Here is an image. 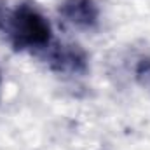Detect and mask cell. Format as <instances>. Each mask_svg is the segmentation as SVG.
Masks as SVG:
<instances>
[{"label":"cell","mask_w":150,"mask_h":150,"mask_svg":"<svg viewBox=\"0 0 150 150\" xmlns=\"http://www.w3.org/2000/svg\"><path fill=\"white\" fill-rule=\"evenodd\" d=\"M61 14L80 28H91L98 21V7L93 0H67L61 5Z\"/></svg>","instance_id":"cell-2"},{"label":"cell","mask_w":150,"mask_h":150,"mask_svg":"<svg viewBox=\"0 0 150 150\" xmlns=\"http://www.w3.org/2000/svg\"><path fill=\"white\" fill-rule=\"evenodd\" d=\"M51 63L61 72H79L86 67L84 54L75 47H58L51 52Z\"/></svg>","instance_id":"cell-3"},{"label":"cell","mask_w":150,"mask_h":150,"mask_svg":"<svg viewBox=\"0 0 150 150\" xmlns=\"http://www.w3.org/2000/svg\"><path fill=\"white\" fill-rule=\"evenodd\" d=\"M7 32L12 44L19 49H45L51 42L47 19L30 5L18 7L7 18Z\"/></svg>","instance_id":"cell-1"}]
</instances>
